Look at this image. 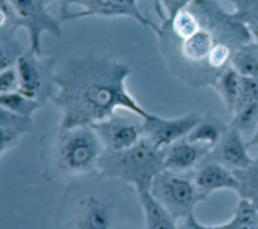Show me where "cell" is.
<instances>
[{
	"label": "cell",
	"instance_id": "obj_26",
	"mask_svg": "<svg viewBox=\"0 0 258 229\" xmlns=\"http://www.w3.org/2000/svg\"><path fill=\"white\" fill-rule=\"evenodd\" d=\"M19 91V77L14 67L0 70V94Z\"/></svg>",
	"mask_w": 258,
	"mask_h": 229
},
{
	"label": "cell",
	"instance_id": "obj_25",
	"mask_svg": "<svg viewBox=\"0 0 258 229\" xmlns=\"http://www.w3.org/2000/svg\"><path fill=\"white\" fill-rule=\"evenodd\" d=\"M233 16L248 26L252 34L258 35V0H231Z\"/></svg>",
	"mask_w": 258,
	"mask_h": 229
},
{
	"label": "cell",
	"instance_id": "obj_23",
	"mask_svg": "<svg viewBox=\"0 0 258 229\" xmlns=\"http://www.w3.org/2000/svg\"><path fill=\"white\" fill-rule=\"evenodd\" d=\"M43 105L32 98H29L19 91L0 94V108L14 114L33 118L34 113Z\"/></svg>",
	"mask_w": 258,
	"mask_h": 229
},
{
	"label": "cell",
	"instance_id": "obj_15",
	"mask_svg": "<svg viewBox=\"0 0 258 229\" xmlns=\"http://www.w3.org/2000/svg\"><path fill=\"white\" fill-rule=\"evenodd\" d=\"M179 229H258V210L248 201L240 199L232 218L218 225H205L191 214L179 220Z\"/></svg>",
	"mask_w": 258,
	"mask_h": 229
},
{
	"label": "cell",
	"instance_id": "obj_10",
	"mask_svg": "<svg viewBox=\"0 0 258 229\" xmlns=\"http://www.w3.org/2000/svg\"><path fill=\"white\" fill-rule=\"evenodd\" d=\"M105 149L122 150L144 137L143 118L131 114L114 113L110 117L91 125Z\"/></svg>",
	"mask_w": 258,
	"mask_h": 229
},
{
	"label": "cell",
	"instance_id": "obj_29",
	"mask_svg": "<svg viewBox=\"0 0 258 229\" xmlns=\"http://www.w3.org/2000/svg\"><path fill=\"white\" fill-rule=\"evenodd\" d=\"M253 36H254V38L258 41V35H255V34H253Z\"/></svg>",
	"mask_w": 258,
	"mask_h": 229
},
{
	"label": "cell",
	"instance_id": "obj_16",
	"mask_svg": "<svg viewBox=\"0 0 258 229\" xmlns=\"http://www.w3.org/2000/svg\"><path fill=\"white\" fill-rule=\"evenodd\" d=\"M34 130L33 118L24 117L0 108V156L14 148L20 139Z\"/></svg>",
	"mask_w": 258,
	"mask_h": 229
},
{
	"label": "cell",
	"instance_id": "obj_2",
	"mask_svg": "<svg viewBox=\"0 0 258 229\" xmlns=\"http://www.w3.org/2000/svg\"><path fill=\"white\" fill-rule=\"evenodd\" d=\"M131 72L130 64L94 50L75 52L57 64L51 99L60 112L57 126H91L118 109L146 118L151 112L127 88Z\"/></svg>",
	"mask_w": 258,
	"mask_h": 229
},
{
	"label": "cell",
	"instance_id": "obj_18",
	"mask_svg": "<svg viewBox=\"0 0 258 229\" xmlns=\"http://www.w3.org/2000/svg\"><path fill=\"white\" fill-rule=\"evenodd\" d=\"M228 126V124L212 113H207L203 115L202 120L191 129L186 139L190 142L207 146L212 150L220 141Z\"/></svg>",
	"mask_w": 258,
	"mask_h": 229
},
{
	"label": "cell",
	"instance_id": "obj_14",
	"mask_svg": "<svg viewBox=\"0 0 258 229\" xmlns=\"http://www.w3.org/2000/svg\"><path fill=\"white\" fill-rule=\"evenodd\" d=\"M211 149L190 142L186 137L164 148V169L175 173H191L208 157Z\"/></svg>",
	"mask_w": 258,
	"mask_h": 229
},
{
	"label": "cell",
	"instance_id": "obj_8",
	"mask_svg": "<svg viewBox=\"0 0 258 229\" xmlns=\"http://www.w3.org/2000/svg\"><path fill=\"white\" fill-rule=\"evenodd\" d=\"M56 67L57 61L53 56L37 54L28 48L15 65L19 77V92L42 105L51 101L56 90Z\"/></svg>",
	"mask_w": 258,
	"mask_h": 229
},
{
	"label": "cell",
	"instance_id": "obj_7",
	"mask_svg": "<svg viewBox=\"0 0 258 229\" xmlns=\"http://www.w3.org/2000/svg\"><path fill=\"white\" fill-rule=\"evenodd\" d=\"M149 192L178 221L194 214L197 205L207 200L197 188L192 171L163 169L154 178Z\"/></svg>",
	"mask_w": 258,
	"mask_h": 229
},
{
	"label": "cell",
	"instance_id": "obj_27",
	"mask_svg": "<svg viewBox=\"0 0 258 229\" xmlns=\"http://www.w3.org/2000/svg\"><path fill=\"white\" fill-rule=\"evenodd\" d=\"M246 102L258 103V78L241 77V92L238 106Z\"/></svg>",
	"mask_w": 258,
	"mask_h": 229
},
{
	"label": "cell",
	"instance_id": "obj_12",
	"mask_svg": "<svg viewBox=\"0 0 258 229\" xmlns=\"http://www.w3.org/2000/svg\"><path fill=\"white\" fill-rule=\"evenodd\" d=\"M192 178L197 188L206 198L221 190L232 191L239 195L240 184L234 171L211 159L209 155L195 168Z\"/></svg>",
	"mask_w": 258,
	"mask_h": 229
},
{
	"label": "cell",
	"instance_id": "obj_19",
	"mask_svg": "<svg viewBox=\"0 0 258 229\" xmlns=\"http://www.w3.org/2000/svg\"><path fill=\"white\" fill-rule=\"evenodd\" d=\"M212 88L215 89L225 108L232 115L239 104L241 76L230 66L219 76Z\"/></svg>",
	"mask_w": 258,
	"mask_h": 229
},
{
	"label": "cell",
	"instance_id": "obj_22",
	"mask_svg": "<svg viewBox=\"0 0 258 229\" xmlns=\"http://www.w3.org/2000/svg\"><path fill=\"white\" fill-rule=\"evenodd\" d=\"M240 184V199L251 203L258 210V156L253 158L249 166L233 170Z\"/></svg>",
	"mask_w": 258,
	"mask_h": 229
},
{
	"label": "cell",
	"instance_id": "obj_24",
	"mask_svg": "<svg viewBox=\"0 0 258 229\" xmlns=\"http://www.w3.org/2000/svg\"><path fill=\"white\" fill-rule=\"evenodd\" d=\"M27 49L16 33L0 31V70L14 67Z\"/></svg>",
	"mask_w": 258,
	"mask_h": 229
},
{
	"label": "cell",
	"instance_id": "obj_28",
	"mask_svg": "<svg viewBox=\"0 0 258 229\" xmlns=\"http://www.w3.org/2000/svg\"><path fill=\"white\" fill-rule=\"evenodd\" d=\"M247 145H248L249 148H250V147H256V146H258V128H257L255 134L253 135V137L247 142Z\"/></svg>",
	"mask_w": 258,
	"mask_h": 229
},
{
	"label": "cell",
	"instance_id": "obj_20",
	"mask_svg": "<svg viewBox=\"0 0 258 229\" xmlns=\"http://www.w3.org/2000/svg\"><path fill=\"white\" fill-rule=\"evenodd\" d=\"M230 66L241 77L258 78V41L254 38L241 45L234 52Z\"/></svg>",
	"mask_w": 258,
	"mask_h": 229
},
{
	"label": "cell",
	"instance_id": "obj_1",
	"mask_svg": "<svg viewBox=\"0 0 258 229\" xmlns=\"http://www.w3.org/2000/svg\"><path fill=\"white\" fill-rule=\"evenodd\" d=\"M154 33L168 72L194 89L213 87L234 52L254 37L218 0H192L160 20Z\"/></svg>",
	"mask_w": 258,
	"mask_h": 229
},
{
	"label": "cell",
	"instance_id": "obj_9",
	"mask_svg": "<svg viewBox=\"0 0 258 229\" xmlns=\"http://www.w3.org/2000/svg\"><path fill=\"white\" fill-rule=\"evenodd\" d=\"M138 1L139 0H50V4L57 3L59 10L58 18L61 22H63L66 16L71 12L72 7H77L79 10L73 13L69 20L87 16H101L105 18L127 17L135 20L144 27L150 28L154 32L158 25L142 12ZM156 2L157 0H155L154 4H156Z\"/></svg>",
	"mask_w": 258,
	"mask_h": 229
},
{
	"label": "cell",
	"instance_id": "obj_11",
	"mask_svg": "<svg viewBox=\"0 0 258 229\" xmlns=\"http://www.w3.org/2000/svg\"><path fill=\"white\" fill-rule=\"evenodd\" d=\"M202 118L203 115L197 112H190L172 118L150 113L143 119L144 136L155 146L163 149L186 137Z\"/></svg>",
	"mask_w": 258,
	"mask_h": 229
},
{
	"label": "cell",
	"instance_id": "obj_4",
	"mask_svg": "<svg viewBox=\"0 0 258 229\" xmlns=\"http://www.w3.org/2000/svg\"><path fill=\"white\" fill-rule=\"evenodd\" d=\"M39 159L48 182H71L98 173L104 151L92 126L61 128L57 125L44 132L39 140Z\"/></svg>",
	"mask_w": 258,
	"mask_h": 229
},
{
	"label": "cell",
	"instance_id": "obj_13",
	"mask_svg": "<svg viewBox=\"0 0 258 229\" xmlns=\"http://www.w3.org/2000/svg\"><path fill=\"white\" fill-rule=\"evenodd\" d=\"M209 157L232 170L246 168L253 161L247 141L231 126H228L220 141L210 151Z\"/></svg>",
	"mask_w": 258,
	"mask_h": 229
},
{
	"label": "cell",
	"instance_id": "obj_21",
	"mask_svg": "<svg viewBox=\"0 0 258 229\" xmlns=\"http://www.w3.org/2000/svg\"><path fill=\"white\" fill-rule=\"evenodd\" d=\"M229 126L238 130L248 142L258 128V103L246 102L240 104L233 113Z\"/></svg>",
	"mask_w": 258,
	"mask_h": 229
},
{
	"label": "cell",
	"instance_id": "obj_17",
	"mask_svg": "<svg viewBox=\"0 0 258 229\" xmlns=\"http://www.w3.org/2000/svg\"><path fill=\"white\" fill-rule=\"evenodd\" d=\"M139 197L144 215L143 229H179L178 220L163 208L150 192L139 193Z\"/></svg>",
	"mask_w": 258,
	"mask_h": 229
},
{
	"label": "cell",
	"instance_id": "obj_6",
	"mask_svg": "<svg viewBox=\"0 0 258 229\" xmlns=\"http://www.w3.org/2000/svg\"><path fill=\"white\" fill-rule=\"evenodd\" d=\"M50 0H0V31L16 33L23 28L29 50L42 54V35L59 38L61 21L49 12Z\"/></svg>",
	"mask_w": 258,
	"mask_h": 229
},
{
	"label": "cell",
	"instance_id": "obj_3",
	"mask_svg": "<svg viewBox=\"0 0 258 229\" xmlns=\"http://www.w3.org/2000/svg\"><path fill=\"white\" fill-rule=\"evenodd\" d=\"M137 190L99 173L69 182L57 204L54 229H143Z\"/></svg>",
	"mask_w": 258,
	"mask_h": 229
},
{
	"label": "cell",
	"instance_id": "obj_5",
	"mask_svg": "<svg viewBox=\"0 0 258 229\" xmlns=\"http://www.w3.org/2000/svg\"><path fill=\"white\" fill-rule=\"evenodd\" d=\"M164 169V148L147 137L122 150L104 149L98 173L133 186L138 193L149 192L154 178Z\"/></svg>",
	"mask_w": 258,
	"mask_h": 229
}]
</instances>
